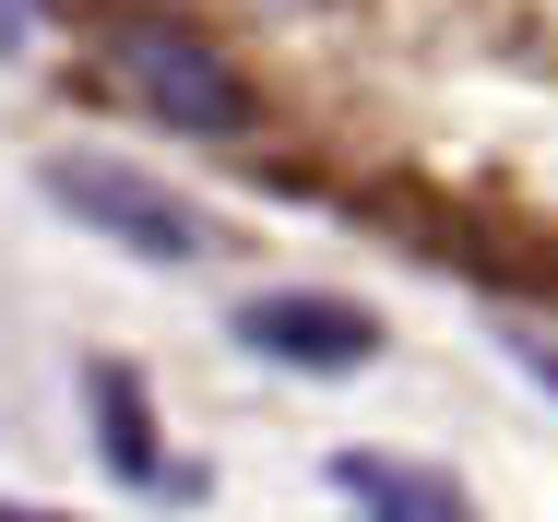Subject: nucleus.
Masks as SVG:
<instances>
[{
    "mask_svg": "<svg viewBox=\"0 0 558 522\" xmlns=\"http://www.w3.org/2000/svg\"><path fill=\"white\" fill-rule=\"evenodd\" d=\"M0 522H60V511H24V499H0Z\"/></svg>",
    "mask_w": 558,
    "mask_h": 522,
    "instance_id": "8",
    "label": "nucleus"
},
{
    "mask_svg": "<svg viewBox=\"0 0 558 522\" xmlns=\"http://www.w3.org/2000/svg\"><path fill=\"white\" fill-rule=\"evenodd\" d=\"M108 60H119V84L155 107L179 143H238L250 131V84L226 72V48H203L191 24H155V12H131L108 36Z\"/></svg>",
    "mask_w": 558,
    "mask_h": 522,
    "instance_id": "1",
    "label": "nucleus"
},
{
    "mask_svg": "<svg viewBox=\"0 0 558 522\" xmlns=\"http://www.w3.org/2000/svg\"><path fill=\"white\" fill-rule=\"evenodd\" d=\"M523 368H535V380H547V392H558V356H547V344H523Z\"/></svg>",
    "mask_w": 558,
    "mask_h": 522,
    "instance_id": "7",
    "label": "nucleus"
},
{
    "mask_svg": "<svg viewBox=\"0 0 558 522\" xmlns=\"http://www.w3.org/2000/svg\"><path fill=\"white\" fill-rule=\"evenodd\" d=\"M333 487H344L368 522H475V499H463V487L416 475V463H392V451H333Z\"/></svg>",
    "mask_w": 558,
    "mask_h": 522,
    "instance_id": "4",
    "label": "nucleus"
},
{
    "mask_svg": "<svg viewBox=\"0 0 558 522\" xmlns=\"http://www.w3.org/2000/svg\"><path fill=\"white\" fill-rule=\"evenodd\" d=\"M84 392H96V416H108V463L131 487H167V451H155V427H143V380H131V368H84Z\"/></svg>",
    "mask_w": 558,
    "mask_h": 522,
    "instance_id": "5",
    "label": "nucleus"
},
{
    "mask_svg": "<svg viewBox=\"0 0 558 522\" xmlns=\"http://www.w3.org/2000/svg\"><path fill=\"white\" fill-rule=\"evenodd\" d=\"M36 24H48V0H0V60H24V48H36Z\"/></svg>",
    "mask_w": 558,
    "mask_h": 522,
    "instance_id": "6",
    "label": "nucleus"
},
{
    "mask_svg": "<svg viewBox=\"0 0 558 522\" xmlns=\"http://www.w3.org/2000/svg\"><path fill=\"white\" fill-rule=\"evenodd\" d=\"M238 344L333 380V368H368V356H380V320L344 309V298H298V286H286V298H238Z\"/></svg>",
    "mask_w": 558,
    "mask_h": 522,
    "instance_id": "3",
    "label": "nucleus"
},
{
    "mask_svg": "<svg viewBox=\"0 0 558 522\" xmlns=\"http://www.w3.org/2000/svg\"><path fill=\"white\" fill-rule=\"evenodd\" d=\"M36 191L72 214V226H96V238H119L131 262H203L215 250V226L179 203V191H155L143 167H119V155H48L36 167Z\"/></svg>",
    "mask_w": 558,
    "mask_h": 522,
    "instance_id": "2",
    "label": "nucleus"
}]
</instances>
